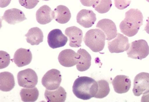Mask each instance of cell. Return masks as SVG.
<instances>
[{"label":"cell","mask_w":149,"mask_h":102,"mask_svg":"<svg viewBox=\"0 0 149 102\" xmlns=\"http://www.w3.org/2000/svg\"><path fill=\"white\" fill-rule=\"evenodd\" d=\"M54 19L58 23L64 24L70 19L71 15L70 11L66 6L59 5L53 11Z\"/></svg>","instance_id":"20"},{"label":"cell","mask_w":149,"mask_h":102,"mask_svg":"<svg viewBox=\"0 0 149 102\" xmlns=\"http://www.w3.org/2000/svg\"><path fill=\"white\" fill-rule=\"evenodd\" d=\"M100 0H80L82 4L87 7L94 8L99 3Z\"/></svg>","instance_id":"29"},{"label":"cell","mask_w":149,"mask_h":102,"mask_svg":"<svg viewBox=\"0 0 149 102\" xmlns=\"http://www.w3.org/2000/svg\"><path fill=\"white\" fill-rule=\"evenodd\" d=\"M115 91L118 94L127 92L131 86V81L129 77L124 75L116 76L112 81Z\"/></svg>","instance_id":"15"},{"label":"cell","mask_w":149,"mask_h":102,"mask_svg":"<svg viewBox=\"0 0 149 102\" xmlns=\"http://www.w3.org/2000/svg\"><path fill=\"white\" fill-rule=\"evenodd\" d=\"M149 90V73L142 72L135 76L132 90L134 95L139 96L144 92Z\"/></svg>","instance_id":"8"},{"label":"cell","mask_w":149,"mask_h":102,"mask_svg":"<svg viewBox=\"0 0 149 102\" xmlns=\"http://www.w3.org/2000/svg\"><path fill=\"white\" fill-rule=\"evenodd\" d=\"M127 53L128 57L141 60L148 55L149 46L145 40H135L131 42Z\"/></svg>","instance_id":"4"},{"label":"cell","mask_w":149,"mask_h":102,"mask_svg":"<svg viewBox=\"0 0 149 102\" xmlns=\"http://www.w3.org/2000/svg\"><path fill=\"white\" fill-rule=\"evenodd\" d=\"M58 59L60 64L66 67H70L77 63V54L71 49H65L60 52Z\"/></svg>","instance_id":"13"},{"label":"cell","mask_w":149,"mask_h":102,"mask_svg":"<svg viewBox=\"0 0 149 102\" xmlns=\"http://www.w3.org/2000/svg\"><path fill=\"white\" fill-rule=\"evenodd\" d=\"M106 36L103 31L99 29H91L88 31L84 38L85 45L92 51L99 52L104 49Z\"/></svg>","instance_id":"3"},{"label":"cell","mask_w":149,"mask_h":102,"mask_svg":"<svg viewBox=\"0 0 149 102\" xmlns=\"http://www.w3.org/2000/svg\"><path fill=\"white\" fill-rule=\"evenodd\" d=\"M107 42L109 51L111 53H118L127 51L129 49L130 45L128 38L119 33H118L115 39Z\"/></svg>","instance_id":"7"},{"label":"cell","mask_w":149,"mask_h":102,"mask_svg":"<svg viewBox=\"0 0 149 102\" xmlns=\"http://www.w3.org/2000/svg\"><path fill=\"white\" fill-rule=\"evenodd\" d=\"M61 80L60 72L56 69H52L48 71L43 76L41 82L46 89L54 90L59 86Z\"/></svg>","instance_id":"6"},{"label":"cell","mask_w":149,"mask_h":102,"mask_svg":"<svg viewBox=\"0 0 149 102\" xmlns=\"http://www.w3.org/2000/svg\"><path fill=\"white\" fill-rule=\"evenodd\" d=\"M15 81L13 74L8 71L0 73V89L3 92L11 90L15 86Z\"/></svg>","instance_id":"21"},{"label":"cell","mask_w":149,"mask_h":102,"mask_svg":"<svg viewBox=\"0 0 149 102\" xmlns=\"http://www.w3.org/2000/svg\"><path fill=\"white\" fill-rule=\"evenodd\" d=\"M77 22L85 28H89L94 24L96 20L95 14L91 10L83 9L77 13Z\"/></svg>","instance_id":"11"},{"label":"cell","mask_w":149,"mask_h":102,"mask_svg":"<svg viewBox=\"0 0 149 102\" xmlns=\"http://www.w3.org/2000/svg\"><path fill=\"white\" fill-rule=\"evenodd\" d=\"M147 23L145 27L144 30L146 33L149 34V17H148V19L146 20Z\"/></svg>","instance_id":"32"},{"label":"cell","mask_w":149,"mask_h":102,"mask_svg":"<svg viewBox=\"0 0 149 102\" xmlns=\"http://www.w3.org/2000/svg\"><path fill=\"white\" fill-rule=\"evenodd\" d=\"M97 82L98 85V89L94 97L96 98H103L106 96L110 92L109 83L104 80H100Z\"/></svg>","instance_id":"24"},{"label":"cell","mask_w":149,"mask_h":102,"mask_svg":"<svg viewBox=\"0 0 149 102\" xmlns=\"http://www.w3.org/2000/svg\"><path fill=\"white\" fill-rule=\"evenodd\" d=\"M115 7L119 10L124 9L128 7L131 3L130 0H114Z\"/></svg>","instance_id":"28"},{"label":"cell","mask_w":149,"mask_h":102,"mask_svg":"<svg viewBox=\"0 0 149 102\" xmlns=\"http://www.w3.org/2000/svg\"><path fill=\"white\" fill-rule=\"evenodd\" d=\"M112 6L111 0H100L98 3L94 8L100 13H104L110 10Z\"/></svg>","instance_id":"25"},{"label":"cell","mask_w":149,"mask_h":102,"mask_svg":"<svg viewBox=\"0 0 149 102\" xmlns=\"http://www.w3.org/2000/svg\"><path fill=\"white\" fill-rule=\"evenodd\" d=\"M96 27L102 30L106 36V39L109 41L114 39L117 35V31L115 23L111 20L102 19L99 21Z\"/></svg>","instance_id":"10"},{"label":"cell","mask_w":149,"mask_h":102,"mask_svg":"<svg viewBox=\"0 0 149 102\" xmlns=\"http://www.w3.org/2000/svg\"><path fill=\"white\" fill-rule=\"evenodd\" d=\"M17 79L19 85L26 88H32L36 85L38 77L33 69L28 68L20 71L17 74Z\"/></svg>","instance_id":"5"},{"label":"cell","mask_w":149,"mask_h":102,"mask_svg":"<svg viewBox=\"0 0 149 102\" xmlns=\"http://www.w3.org/2000/svg\"><path fill=\"white\" fill-rule=\"evenodd\" d=\"M143 16L138 9L131 8L125 13V17L119 25L121 32L129 37L136 35L143 24Z\"/></svg>","instance_id":"1"},{"label":"cell","mask_w":149,"mask_h":102,"mask_svg":"<svg viewBox=\"0 0 149 102\" xmlns=\"http://www.w3.org/2000/svg\"><path fill=\"white\" fill-rule=\"evenodd\" d=\"M25 36L26 37L27 42L32 45H38L43 41V32L38 27L31 28Z\"/></svg>","instance_id":"22"},{"label":"cell","mask_w":149,"mask_h":102,"mask_svg":"<svg viewBox=\"0 0 149 102\" xmlns=\"http://www.w3.org/2000/svg\"><path fill=\"white\" fill-rule=\"evenodd\" d=\"M98 89L97 82L91 78L86 76L76 79L72 86V91L74 95L83 100H87L94 97Z\"/></svg>","instance_id":"2"},{"label":"cell","mask_w":149,"mask_h":102,"mask_svg":"<svg viewBox=\"0 0 149 102\" xmlns=\"http://www.w3.org/2000/svg\"><path fill=\"white\" fill-rule=\"evenodd\" d=\"M43 0L45 1H49V0Z\"/></svg>","instance_id":"34"},{"label":"cell","mask_w":149,"mask_h":102,"mask_svg":"<svg viewBox=\"0 0 149 102\" xmlns=\"http://www.w3.org/2000/svg\"><path fill=\"white\" fill-rule=\"evenodd\" d=\"M36 17L37 22L41 24L49 23L54 19L53 11L48 6L43 5L36 11Z\"/></svg>","instance_id":"19"},{"label":"cell","mask_w":149,"mask_h":102,"mask_svg":"<svg viewBox=\"0 0 149 102\" xmlns=\"http://www.w3.org/2000/svg\"><path fill=\"white\" fill-rule=\"evenodd\" d=\"M141 97V101L142 102H149V90L143 93Z\"/></svg>","instance_id":"30"},{"label":"cell","mask_w":149,"mask_h":102,"mask_svg":"<svg viewBox=\"0 0 149 102\" xmlns=\"http://www.w3.org/2000/svg\"><path fill=\"white\" fill-rule=\"evenodd\" d=\"M20 95L21 99L24 102H34L38 99L39 92L37 87L30 89L22 88Z\"/></svg>","instance_id":"23"},{"label":"cell","mask_w":149,"mask_h":102,"mask_svg":"<svg viewBox=\"0 0 149 102\" xmlns=\"http://www.w3.org/2000/svg\"><path fill=\"white\" fill-rule=\"evenodd\" d=\"M77 53V63L76 67L77 69L80 71L87 70L91 65V56L86 50L81 48L79 49Z\"/></svg>","instance_id":"17"},{"label":"cell","mask_w":149,"mask_h":102,"mask_svg":"<svg viewBox=\"0 0 149 102\" xmlns=\"http://www.w3.org/2000/svg\"><path fill=\"white\" fill-rule=\"evenodd\" d=\"M65 34L69 39V46L72 47H79L81 46L83 38V32L79 28L76 26L67 28Z\"/></svg>","instance_id":"12"},{"label":"cell","mask_w":149,"mask_h":102,"mask_svg":"<svg viewBox=\"0 0 149 102\" xmlns=\"http://www.w3.org/2000/svg\"><path fill=\"white\" fill-rule=\"evenodd\" d=\"M68 39L63 34L61 30L55 29L51 31L47 36V42L49 46L54 49L64 46L66 44Z\"/></svg>","instance_id":"9"},{"label":"cell","mask_w":149,"mask_h":102,"mask_svg":"<svg viewBox=\"0 0 149 102\" xmlns=\"http://www.w3.org/2000/svg\"><path fill=\"white\" fill-rule=\"evenodd\" d=\"M1 18L8 24L13 25L27 19L24 12L16 8L6 10Z\"/></svg>","instance_id":"14"},{"label":"cell","mask_w":149,"mask_h":102,"mask_svg":"<svg viewBox=\"0 0 149 102\" xmlns=\"http://www.w3.org/2000/svg\"><path fill=\"white\" fill-rule=\"evenodd\" d=\"M0 69H1L7 67L9 65L10 62V57L7 52L0 51Z\"/></svg>","instance_id":"26"},{"label":"cell","mask_w":149,"mask_h":102,"mask_svg":"<svg viewBox=\"0 0 149 102\" xmlns=\"http://www.w3.org/2000/svg\"><path fill=\"white\" fill-rule=\"evenodd\" d=\"M45 97L48 102H63L66 100L67 93L61 86L54 90H46Z\"/></svg>","instance_id":"18"},{"label":"cell","mask_w":149,"mask_h":102,"mask_svg":"<svg viewBox=\"0 0 149 102\" xmlns=\"http://www.w3.org/2000/svg\"><path fill=\"white\" fill-rule=\"evenodd\" d=\"M13 60L18 67H22L31 62L32 54L30 49L20 48L15 52Z\"/></svg>","instance_id":"16"},{"label":"cell","mask_w":149,"mask_h":102,"mask_svg":"<svg viewBox=\"0 0 149 102\" xmlns=\"http://www.w3.org/2000/svg\"><path fill=\"white\" fill-rule=\"evenodd\" d=\"M19 4L25 8L31 9L34 8L39 2V0H19Z\"/></svg>","instance_id":"27"},{"label":"cell","mask_w":149,"mask_h":102,"mask_svg":"<svg viewBox=\"0 0 149 102\" xmlns=\"http://www.w3.org/2000/svg\"><path fill=\"white\" fill-rule=\"evenodd\" d=\"M147 1L149 2V0H146Z\"/></svg>","instance_id":"33"},{"label":"cell","mask_w":149,"mask_h":102,"mask_svg":"<svg viewBox=\"0 0 149 102\" xmlns=\"http://www.w3.org/2000/svg\"><path fill=\"white\" fill-rule=\"evenodd\" d=\"M11 0H0V7L3 8L8 6L10 3Z\"/></svg>","instance_id":"31"}]
</instances>
